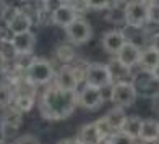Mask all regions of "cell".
<instances>
[{
  "label": "cell",
  "mask_w": 159,
  "mask_h": 144,
  "mask_svg": "<svg viewBox=\"0 0 159 144\" xmlns=\"http://www.w3.org/2000/svg\"><path fill=\"white\" fill-rule=\"evenodd\" d=\"M80 144H98L101 139H102V136L99 134L98 128H96V123L93 121V123H86L80 128L78 131V138Z\"/></svg>",
  "instance_id": "cell-16"
},
{
  "label": "cell",
  "mask_w": 159,
  "mask_h": 144,
  "mask_svg": "<svg viewBox=\"0 0 159 144\" xmlns=\"http://www.w3.org/2000/svg\"><path fill=\"white\" fill-rule=\"evenodd\" d=\"M149 47H153L154 50H157V52H159V33H156L153 37H151V46Z\"/></svg>",
  "instance_id": "cell-30"
},
{
  "label": "cell",
  "mask_w": 159,
  "mask_h": 144,
  "mask_svg": "<svg viewBox=\"0 0 159 144\" xmlns=\"http://www.w3.org/2000/svg\"><path fill=\"white\" fill-rule=\"evenodd\" d=\"M76 18H78V13H76V10L73 8V7H70V5H59L52 11V15H50L52 23L63 28V29L67 26H70Z\"/></svg>",
  "instance_id": "cell-12"
},
{
  "label": "cell",
  "mask_w": 159,
  "mask_h": 144,
  "mask_svg": "<svg viewBox=\"0 0 159 144\" xmlns=\"http://www.w3.org/2000/svg\"><path fill=\"white\" fill-rule=\"evenodd\" d=\"M141 2H144L146 5H149V3H157V0H141Z\"/></svg>",
  "instance_id": "cell-36"
},
{
  "label": "cell",
  "mask_w": 159,
  "mask_h": 144,
  "mask_svg": "<svg viewBox=\"0 0 159 144\" xmlns=\"http://www.w3.org/2000/svg\"><path fill=\"white\" fill-rule=\"evenodd\" d=\"M83 3L91 10H106L111 5V0H83Z\"/></svg>",
  "instance_id": "cell-26"
},
{
  "label": "cell",
  "mask_w": 159,
  "mask_h": 144,
  "mask_svg": "<svg viewBox=\"0 0 159 144\" xmlns=\"http://www.w3.org/2000/svg\"><path fill=\"white\" fill-rule=\"evenodd\" d=\"M88 86H93V88L98 89H104L111 84V76L109 71H107V67L102 63H89L86 65L84 70V78Z\"/></svg>",
  "instance_id": "cell-6"
},
{
  "label": "cell",
  "mask_w": 159,
  "mask_h": 144,
  "mask_svg": "<svg viewBox=\"0 0 159 144\" xmlns=\"http://www.w3.org/2000/svg\"><path fill=\"white\" fill-rule=\"evenodd\" d=\"M21 2H28V0H21Z\"/></svg>",
  "instance_id": "cell-39"
},
{
  "label": "cell",
  "mask_w": 159,
  "mask_h": 144,
  "mask_svg": "<svg viewBox=\"0 0 159 144\" xmlns=\"http://www.w3.org/2000/svg\"><path fill=\"white\" fill-rule=\"evenodd\" d=\"M13 102V92L7 84H0V109H7Z\"/></svg>",
  "instance_id": "cell-24"
},
{
  "label": "cell",
  "mask_w": 159,
  "mask_h": 144,
  "mask_svg": "<svg viewBox=\"0 0 159 144\" xmlns=\"http://www.w3.org/2000/svg\"><path fill=\"white\" fill-rule=\"evenodd\" d=\"M34 105V96L31 92H25L21 91L20 94L13 96V102H11V107H15L18 112H30Z\"/></svg>",
  "instance_id": "cell-19"
},
{
  "label": "cell",
  "mask_w": 159,
  "mask_h": 144,
  "mask_svg": "<svg viewBox=\"0 0 159 144\" xmlns=\"http://www.w3.org/2000/svg\"><path fill=\"white\" fill-rule=\"evenodd\" d=\"M102 118L107 121V125H109L111 129L115 133V131H120V129H122V126H124V123H125L127 115H125V110L124 109L115 107V109L107 112V115H106V117H102Z\"/></svg>",
  "instance_id": "cell-18"
},
{
  "label": "cell",
  "mask_w": 159,
  "mask_h": 144,
  "mask_svg": "<svg viewBox=\"0 0 159 144\" xmlns=\"http://www.w3.org/2000/svg\"><path fill=\"white\" fill-rule=\"evenodd\" d=\"M78 105V92L76 91H63L55 84L47 86L41 96L39 110L41 115L47 120H65L75 112Z\"/></svg>",
  "instance_id": "cell-1"
},
{
  "label": "cell",
  "mask_w": 159,
  "mask_h": 144,
  "mask_svg": "<svg viewBox=\"0 0 159 144\" xmlns=\"http://www.w3.org/2000/svg\"><path fill=\"white\" fill-rule=\"evenodd\" d=\"M128 2H130V0H128Z\"/></svg>",
  "instance_id": "cell-40"
},
{
  "label": "cell",
  "mask_w": 159,
  "mask_h": 144,
  "mask_svg": "<svg viewBox=\"0 0 159 144\" xmlns=\"http://www.w3.org/2000/svg\"><path fill=\"white\" fill-rule=\"evenodd\" d=\"M107 67V71H109V76H111V83H122V81H132V68L125 67L117 57L114 60H111L109 63L106 65Z\"/></svg>",
  "instance_id": "cell-13"
},
{
  "label": "cell",
  "mask_w": 159,
  "mask_h": 144,
  "mask_svg": "<svg viewBox=\"0 0 159 144\" xmlns=\"http://www.w3.org/2000/svg\"><path fill=\"white\" fill-rule=\"evenodd\" d=\"M26 80L31 86H42L49 84L54 80V67L49 60L44 59H33L26 67Z\"/></svg>",
  "instance_id": "cell-2"
},
{
  "label": "cell",
  "mask_w": 159,
  "mask_h": 144,
  "mask_svg": "<svg viewBox=\"0 0 159 144\" xmlns=\"http://www.w3.org/2000/svg\"><path fill=\"white\" fill-rule=\"evenodd\" d=\"M104 102V92L102 89L93 88V86L86 84L84 88L78 92V105H81L83 109L94 110L99 109Z\"/></svg>",
  "instance_id": "cell-8"
},
{
  "label": "cell",
  "mask_w": 159,
  "mask_h": 144,
  "mask_svg": "<svg viewBox=\"0 0 159 144\" xmlns=\"http://www.w3.org/2000/svg\"><path fill=\"white\" fill-rule=\"evenodd\" d=\"M54 80H55L54 84L59 89H63V91H76L78 84H80V78L76 75V71L70 65H63L54 75Z\"/></svg>",
  "instance_id": "cell-9"
},
{
  "label": "cell",
  "mask_w": 159,
  "mask_h": 144,
  "mask_svg": "<svg viewBox=\"0 0 159 144\" xmlns=\"http://www.w3.org/2000/svg\"><path fill=\"white\" fill-rule=\"evenodd\" d=\"M159 63V52L157 50H154L153 47H148L141 50V55H140V62L138 65L141 67L143 71H153L156 68V65Z\"/></svg>",
  "instance_id": "cell-17"
},
{
  "label": "cell",
  "mask_w": 159,
  "mask_h": 144,
  "mask_svg": "<svg viewBox=\"0 0 159 144\" xmlns=\"http://www.w3.org/2000/svg\"><path fill=\"white\" fill-rule=\"evenodd\" d=\"M132 84L136 91V96H141L146 99H156L159 96V81L149 71H143L141 75L133 76Z\"/></svg>",
  "instance_id": "cell-5"
},
{
  "label": "cell",
  "mask_w": 159,
  "mask_h": 144,
  "mask_svg": "<svg viewBox=\"0 0 159 144\" xmlns=\"http://www.w3.org/2000/svg\"><path fill=\"white\" fill-rule=\"evenodd\" d=\"M148 23H154L159 26V3L148 5Z\"/></svg>",
  "instance_id": "cell-28"
},
{
  "label": "cell",
  "mask_w": 159,
  "mask_h": 144,
  "mask_svg": "<svg viewBox=\"0 0 159 144\" xmlns=\"http://www.w3.org/2000/svg\"><path fill=\"white\" fill-rule=\"evenodd\" d=\"M151 73H153V76H154V78H156V80L159 81V63L156 65V68H154L153 71H151Z\"/></svg>",
  "instance_id": "cell-33"
},
{
  "label": "cell",
  "mask_w": 159,
  "mask_h": 144,
  "mask_svg": "<svg viewBox=\"0 0 159 144\" xmlns=\"http://www.w3.org/2000/svg\"><path fill=\"white\" fill-rule=\"evenodd\" d=\"M65 33H67V37L71 44H84L91 39L93 28L84 18L78 16L70 26L65 28Z\"/></svg>",
  "instance_id": "cell-7"
},
{
  "label": "cell",
  "mask_w": 159,
  "mask_h": 144,
  "mask_svg": "<svg viewBox=\"0 0 159 144\" xmlns=\"http://www.w3.org/2000/svg\"><path fill=\"white\" fill-rule=\"evenodd\" d=\"M141 144H159V139H151V141H141Z\"/></svg>",
  "instance_id": "cell-34"
},
{
  "label": "cell",
  "mask_w": 159,
  "mask_h": 144,
  "mask_svg": "<svg viewBox=\"0 0 159 144\" xmlns=\"http://www.w3.org/2000/svg\"><path fill=\"white\" fill-rule=\"evenodd\" d=\"M42 2H44V3H46V2H49V0H42Z\"/></svg>",
  "instance_id": "cell-38"
},
{
  "label": "cell",
  "mask_w": 159,
  "mask_h": 144,
  "mask_svg": "<svg viewBox=\"0 0 159 144\" xmlns=\"http://www.w3.org/2000/svg\"><path fill=\"white\" fill-rule=\"evenodd\" d=\"M2 120H3V125L5 126H10V128H20V125L23 123V113L21 112H18L15 107H7V110L3 112V117H2Z\"/></svg>",
  "instance_id": "cell-22"
},
{
  "label": "cell",
  "mask_w": 159,
  "mask_h": 144,
  "mask_svg": "<svg viewBox=\"0 0 159 144\" xmlns=\"http://www.w3.org/2000/svg\"><path fill=\"white\" fill-rule=\"evenodd\" d=\"M124 21L130 28H143L148 23V5L141 0H130L124 8Z\"/></svg>",
  "instance_id": "cell-3"
},
{
  "label": "cell",
  "mask_w": 159,
  "mask_h": 144,
  "mask_svg": "<svg viewBox=\"0 0 159 144\" xmlns=\"http://www.w3.org/2000/svg\"><path fill=\"white\" fill-rule=\"evenodd\" d=\"M5 67H7V59L0 54V73H3V71H5Z\"/></svg>",
  "instance_id": "cell-31"
},
{
  "label": "cell",
  "mask_w": 159,
  "mask_h": 144,
  "mask_svg": "<svg viewBox=\"0 0 159 144\" xmlns=\"http://www.w3.org/2000/svg\"><path fill=\"white\" fill-rule=\"evenodd\" d=\"M75 49L71 47V46H67V44H63V46H59V49H57V57H59V60L63 62V63H68L75 59Z\"/></svg>",
  "instance_id": "cell-23"
},
{
  "label": "cell",
  "mask_w": 159,
  "mask_h": 144,
  "mask_svg": "<svg viewBox=\"0 0 159 144\" xmlns=\"http://www.w3.org/2000/svg\"><path fill=\"white\" fill-rule=\"evenodd\" d=\"M140 55H141V49H140V46H136L135 42H130V41H127L125 42V46L120 49V52L115 55L117 59L125 65V67H128V68H132V67H135V65H138V62H140Z\"/></svg>",
  "instance_id": "cell-14"
},
{
  "label": "cell",
  "mask_w": 159,
  "mask_h": 144,
  "mask_svg": "<svg viewBox=\"0 0 159 144\" xmlns=\"http://www.w3.org/2000/svg\"><path fill=\"white\" fill-rule=\"evenodd\" d=\"M59 144H80V141L78 139H63Z\"/></svg>",
  "instance_id": "cell-32"
},
{
  "label": "cell",
  "mask_w": 159,
  "mask_h": 144,
  "mask_svg": "<svg viewBox=\"0 0 159 144\" xmlns=\"http://www.w3.org/2000/svg\"><path fill=\"white\" fill-rule=\"evenodd\" d=\"M10 46L13 49V52L18 55H28L34 50L36 46V36L28 31V33H21V34H13L10 39Z\"/></svg>",
  "instance_id": "cell-10"
},
{
  "label": "cell",
  "mask_w": 159,
  "mask_h": 144,
  "mask_svg": "<svg viewBox=\"0 0 159 144\" xmlns=\"http://www.w3.org/2000/svg\"><path fill=\"white\" fill-rule=\"evenodd\" d=\"M125 42H127L125 33L115 29V31H109V33L104 34V37H102V47H104V50H106L107 54L117 55L120 52V49L125 46Z\"/></svg>",
  "instance_id": "cell-11"
},
{
  "label": "cell",
  "mask_w": 159,
  "mask_h": 144,
  "mask_svg": "<svg viewBox=\"0 0 159 144\" xmlns=\"http://www.w3.org/2000/svg\"><path fill=\"white\" fill-rule=\"evenodd\" d=\"M13 144H41V142L38 141V138H34V136L25 134V136H21V138H18Z\"/></svg>",
  "instance_id": "cell-29"
},
{
  "label": "cell",
  "mask_w": 159,
  "mask_h": 144,
  "mask_svg": "<svg viewBox=\"0 0 159 144\" xmlns=\"http://www.w3.org/2000/svg\"><path fill=\"white\" fill-rule=\"evenodd\" d=\"M59 2H73V0H59Z\"/></svg>",
  "instance_id": "cell-37"
},
{
  "label": "cell",
  "mask_w": 159,
  "mask_h": 144,
  "mask_svg": "<svg viewBox=\"0 0 159 144\" xmlns=\"http://www.w3.org/2000/svg\"><path fill=\"white\" fill-rule=\"evenodd\" d=\"M141 123H143V120L140 117H127L120 131H124L125 134H128L130 138H133V139H140Z\"/></svg>",
  "instance_id": "cell-21"
},
{
  "label": "cell",
  "mask_w": 159,
  "mask_h": 144,
  "mask_svg": "<svg viewBox=\"0 0 159 144\" xmlns=\"http://www.w3.org/2000/svg\"><path fill=\"white\" fill-rule=\"evenodd\" d=\"M98 144H111V141H109V138H106V139H101Z\"/></svg>",
  "instance_id": "cell-35"
},
{
  "label": "cell",
  "mask_w": 159,
  "mask_h": 144,
  "mask_svg": "<svg viewBox=\"0 0 159 144\" xmlns=\"http://www.w3.org/2000/svg\"><path fill=\"white\" fill-rule=\"evenodd\" d=\"M136 91L133 88L132 81H122V83H114L111 92H109V99L112 102L120 107V109H125L135 104L136 100Z\"/></svg>",
  "instance_id": "cell-4"
},
{
  "label": "cell",
  "mask_w": 159,
  "mask_h": 144,
  "mask_svg": "<svg viewBox=\"0 0 159 144\" xmlns=\"http://www.w3.org/2000/svg\"><path fill=\"white\" fill-rule=\"evenodd\" d=\"M141 141H151V139H159V121L148 118L143 120L141 123V133H140Z\"/></svg>",
  "instance_id": "cell-20"
},
{
  "label": "cell",
  "mask_w": 159,
  "mask_h": 144,
  "mask_svg": "<svg viewBox=\"0 0 159 144\" xmlns=\"http://www.w3.org/2000/svg\"><path fill=\"white\" fill-rule=\"evenodd\" d=\"M33 26V20L31 16L28 15L25 10H20L15 13V16H13L8 23H7V28H8V31L11 34H21V33H28L31 29Z\"/></svg>",
  "instance_id": "cell-15"
},
{
  "label": "cell",
  "mask_w": 159,
  "mask_h": 144,
  "mask_svg": "<svg viewBox=\"0 0 159 144\" xmlns=\"http://www.w3.org/2000/svg\"><path fill=\"white\" fill-rule=\"evenodd\" d=\"M111 144H136V139L130 138L128 134H125L124 131H115L111 134L109 138Z\"/></svg>",
  "instance_id": "cell-25"
},
{
  "label": "cell",
  "mask_w": 159,
  "mask_h": 144,
  "mask_svg": "<svg viewBox=\"0 0 159 144\" xmlns=\"http://www.w3.org/2000/svg\"><path fill=\"white\" fill-rule=\"evenodd\" d=\"M94 123H96V128H98L99 134L102 136V139H106V138H111V134H112L114 131L111 129V126L107 125V121H106L104 118H99L98 121H94Z\"/></svg>",
  "instance_id": "cell-27"
}]
</instances>
